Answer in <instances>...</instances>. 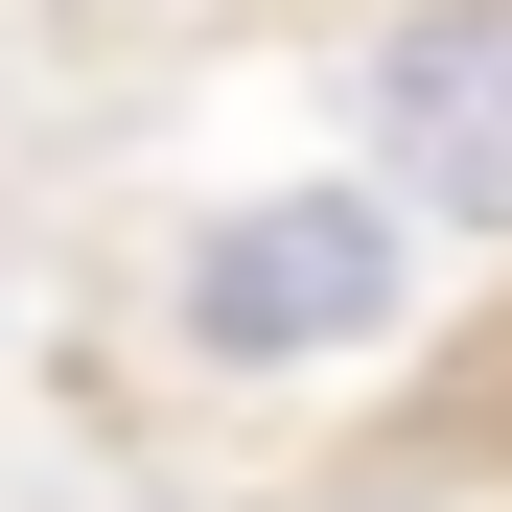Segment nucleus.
<instances>
[{
  "label": "nucleus",
  "instance_id": "2",
  "mask_svg": "<svg viewBox=\"0 0 512 512\" xmlns=\"http://www.w3.org/2000/svg\"><path fill=\"white\" fill-rule=\"evenodd\" d=\"M350 140L443 233H512V0H373L350 24Z\"/></svg>",
  "mask_w": 512,
  "mask_h": 512
},
{
  "label": "nucleus",
  "instance_id": "1",
  "mask_svg": "<svg viewBox=\"0 0 512 512\" xmlns=\"http://www.w3.org/2000/svg\"><path fill=\"white\" fill-rule=\"evenodd\" d=\"M419 233H443V210H419L396 163H373V187H256V210L187 233L163 303H187L210 373H303V350H373V326L419 303Z\"/></svg>",
  "mask_w": 512,
  "mask_h": 512
}]
</instances>
